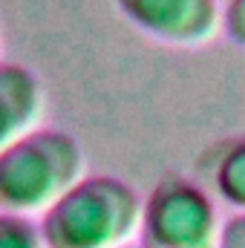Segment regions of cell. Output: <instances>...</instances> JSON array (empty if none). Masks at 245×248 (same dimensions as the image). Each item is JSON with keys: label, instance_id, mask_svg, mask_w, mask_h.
I'll list each match as a JSON object with an SVG mask.
<instances>
[{"label": "cell", "instance_id": "6da1fadb", "mask_svg": "<svg viewBox=\"0 0 245 248\" xmlns=\"http://www.w3.org/2000/svg\"><path fill=\"white\" fill-rule=\"evenodd\" d=\"M141 196L110 173H81L41 211L44 248H122L138 231Z\"/></svg>", "mask_w": 245, "mask_h": 248}, {"label": "cell", "instance_id": "7a4b0ae2", "mask_svg": "<svg viewBox=\"0 0 245 248\" xmlns=\"http://www.w3.org/2000/svg\"><path fill=\"white\" fill-rule=\"evenodd\" d=\"M84 173L75 136L58 127H29L0 147V211L41 214Z\"/></svg>", "mask_w": 245, "mask_h": 248}, {"label": "cell", "instance_id": "3957f363", "mask_svg": "<svg viewBox=\"0 0 245 248\" xmlns=\"http://www.w3.org/2000/svg\"><path fill=\"white\" fill-rule=\"evenodd\" d=\"M214 196L187 176H165L141 199L138 248H216Z\"/></svg>", "mask_w": 245, "mask_h": 248}, {"label": "cell", "instance_id": "277c9868", "mask_svg": "<svg viewBox=\"0 0 245 248\" xmlns=\"http://www.w3.org/2000/svg\"><path fill=\"white\" fill-rule=\"evenodd\" d=\"M119 12L144 35L165 44H202L219 26L216 0H116Z\"/></svg>", "mask_w": 245, "mask_h": 248}, {"label": "cell", "instance_id": "5b68a950", "mask_svg": "<svg viewBox=\"0 0 245 248\" xmlns=\"http://www.w3.org/2000/svg\"><path fill=\"white\" fill-rule=\"evenodd\" d=\"M44 90L38 75L17 61H0V147L38 124Z\"/></svg>", "mask_w": 245, "mask_h": 248}, {"label": "cell", "instance_id": "8992f818", "mask_svg": "<svg viewBox=\"0 0 245 248\" xmlns=\"http://www.w3.org/2000/svg\"><path fill=\"white\" fill-rule=\"evenodd\" d=\"M196 168L208 193L234 211H245V136L211 144L199 156Z\"/></svg>", "mask_w": 245, "mask_h": 248}, {"label": "cell", "instance_id": "52a82bcc", "mask_svg": "<svg viewBox=\"0 0 245 248\" xmlns=\"http://www.w3.org/2000/svg\"><path fill=\"white\" fill-rule=\"evenodd\" d=\"M0 248H44L38 222L23 214L0 211Z\"/></svg>", "mask_w": 245, "mask_h": 248}, {"label": "cell", "instance_id": "ba28073f", "mask_svg": "<svg viewBox=\"0 0 245 248\" xmlns=\"http://www.w3.org/2000/svg\"><path fill=\"white\" fill-rule=\"evenodd\" d=\"M219 26L228 41L245 49V0H225L219 6Z\"/></svg>", "mask_w": 245, "mask_h": 248}, {"label": "cell", "instance_id": "9c48e42d", "mask_svg": "<svg viewBox=\"0 0 245 248\" xmlns=\"http://www.w3.org/2000/svg\"><path fill=\"white\" fill-rule=\"evenodd\" d=\"M216 248H245V211H234L219 225Z\"/></svg>", "mask_w": 245, "mask_h": 248}, {"label": "cell", "instance_id": "30bf717a", "mask_svg": "<svg viewBox=\"0 0 245 248\" xmlns=\"http://www.w3.org/2000/svg\"><path fill=\"white\" fill-rule=\"evenodd\" d=\"M122 248H138V246H122Z\"/></svg>", "mask_w": 245, "mask_h": 248}]
</instances>
